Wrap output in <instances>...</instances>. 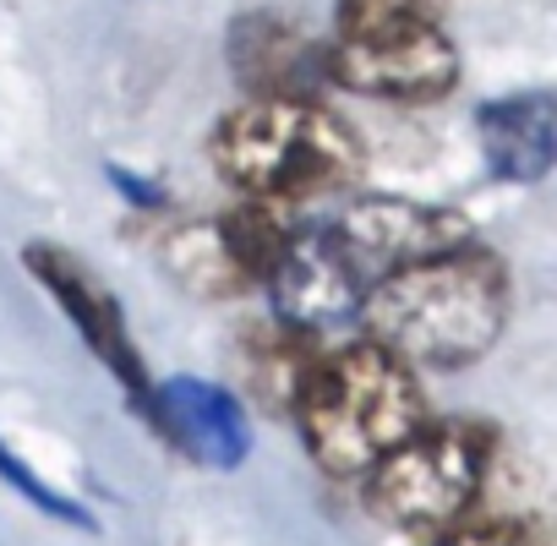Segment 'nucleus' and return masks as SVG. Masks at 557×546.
<instances>
[{"instance_id":"obj_8","label":"nucleus","mask_w":557,"mask_h":546,"mask_svg":"<svg viewBox=\"0 0 557 546\" xmlns=\"http://www.w3.org/2000/svg\"><path fill=\"white\" fill-rule=\"evenodd\" d=\"M262 285L273 301V323L301 339L350 328V323H361V307H367L361 273L345 262V251L329 240V229H296Z\"/></svg>"},{"instance_id":"obj_12","label":"nucleus","mask_w":557,"mask_h":546,"mask_svg":"<svg viewBox=\"0 0 557 546\" xmlns=\"http://www.w3.org/2000/svg\"><path fill=\"white\" fill-rule=\"evenodd\" d=\"M159 268L186 296H202V301H224V296H240L251 285L246 268L230 251V240H224L219 219H186V224L164 229L159 235Z\"/></svg>"},{"instance_id":"obj_9","label":"nucleus","mask_w":557,"mask_h":546,"mask_svg":"<svg viewBox=\"0 0 557 546\" xmlns=\"http://www.w3.org/2000/svg\"><path fill=\"white\" fill-rule=\"evenodd\" d=\"M153 432L208 470H240L251 454L246 405L208 377H164L153 383Z\"/></svg>"},{"instance_id":"obj_10","label":"nucleus","mask_w":557,"mask_h":546,"mask_svg":"<svg viewBox=\"0 0 557 546\" xmlns=\"http://www.w3.org/2000/svg\"><path fill=\"white\" fill-rule=\"evenodd\" d=\"M224 55L251 99H312V83H323V50L285 12H240Z\"/></svg>"},{"instance_id":"obj_11","label":"nucleus","mask_w":557,"mask_h":546,"mask_svg":"<svg viewBox=\"0 0 557 546\" xmlns=\"http://www.w3.org/2000/svg\"><path fill=\"white\" fill-rule=\"evenodd\" d=\"M475 132H481L486 170L503 186H535L557 164V99L546 88L486 99L475 115Z\"/></svg>"},{"instance_id":"obj_5","label":"nucleus","mask_w":557,"mask_h":546,"mask_svg":"<svg viewBox=\"0 0 557 546\" xmlns=\"http://www.w3.org/2000/svg\"><path fill=\"white\" fill-rule=\"evenodd\" d=\"M492 470V432L475 421H426L377 470H367V502L394 530L459 524Z\"/></svg>"},{"instance_id":"obj_13","label":"nucleus","mask_w":557,"mask_h":546,"mask_svg":"<svg viewBox=\"0 0 557 546\" xmlns=\"http://www.w3.org/2000/svg\"><path fill=\"white\" fill-rule=\"evenodd\" d=\"M323 356H312V339L290 334V328H278V323H262L246 334L240 345V367H246V388L262 410L273 415H296L312 372H318Z\"/></svg>"},{"instance_id":"obj_1","label":"nucleus","mask_w":557,"mask_h":546,"mask_svg":"<svg viewBox=\"0 0 557 546\" xmlns=\"http://www.w3.org/2000/svg\"><path fill=\"white\" fill-rule=\"evenodd\" d=\"M508 323V268L475 240L405 268L367 290L361 328L410 372H459L481 361Z\"/></svg>"},{"instance_id":"obj_4","label":"nucleus","mask_w":557,"mask_h":546,"mask_svg":"<svg viewBox=\"0 0 557 546\" xmlns=\"http://www.w3.org/2000/svg\"><path fill=\"white\" fill-rule=\"evenodd\" d=\"M323 83L388 104L448 99L459 88V50L443 34V0H339Z\"/></svg>"},{"instance_id":"obj_7","label":"nucleus","mask_w":557,"mask_h":546,"mask_svg":"<svg viewBox=\"0 0 557 546\" xmlns=\"http://www.w3.org/2000/svg\"><path fill=\"white\" fill-rule=\"evenodd\" d=\"M23 268L45 285V296L66 312V323L77 328V339L104 361V372L126 388V399L137 405V415L153 426V377H148V361H143V350H137V339L126 328V312L110 296V285L99 280V273L77 251H66L55 240H28L23 246Z\"/></svg>"},{"instance_id":"obj_3","label":"nucleus","mask_w":557,"mask_h":546,"mask_svg":"<svg viewBox=\"0 0 557 546\" xmlns=\"http://www.w3.org/2000/svg\"><path fill=\"white\" fill-rule=\"evenodd\" d=\"M426 421H432V410H426L416 372L405 361H394L388 350H377L372 339L323 356L296 405L301 443L329 475L377 470Z\"/></svg>"},{"instance_id":"obj_6","label":"nucleus","mask_w":557,"mask_h":546,"mask_svg":"<svg viewBox=\"0 0 557 546\" xmlns=\"http://www.w3.org/2000/svg\"><path fill=\"white\" fill-rule=\"evenodd\" d=\"M329 240L345 251V262L361 273V285H383L405 268H421L432 257H448L475 240L470 213L421 202V197H361L345 202L334 224H323Z\"/></svg>"},{"instance_id":"obj_2","label":"nucleus","mask_w":557,"mask_h":546,"mask_svg":"<svg viewBox=\"0 0 557 546\" xmlns=\"http://www.w3.org/2000/svg\"><path fill=\"white\" fill-rule=\"evenodd\" d=\"M208 153L246 202L273 208L334 197L367 170V142L323 99H246L219 121Z\"/></svg>"},{"instance_id":"obj_14","label":"nucleus","mask_w":557,"mask_h":546,"mask_svg":"<svg viewBox=\"0 0 557 546\" xmlns=\"http://www.w3.org/2000/svg\"><path fill=\"white\" fill-rule=\"evenodd\" d=\"M0 481H7V486H12L23 502H34L39 513H50L55 524H72V530H83V535H99V519H94L83 502L61 497V492H55L45 475H34V470H28V464H23V459L7 448V443H0Z\"/></svg>"},{"instance_id":"obj_15","label":"nucleus","mask_w":557,"mask_h":546,"mask_svg":"<svg viewBox=\"0 0 557 546\" xmlns=\"http://www.w3.org/2000/svg\"><path fill=\"white\" fill-rule=\"evenodd\" d=\"M443 546H552V541L530 519H470V524H454Z\"/></svg>"},{"instance_id":"obj_16","label":"nucleus","mask_w":557,"mask_h":546,"mask_svg":"<svg viewBox=\"0 0 557 546\" xmlns=\"http://www.w3.org/2000/svg\"><path fill=\"white\" fill-rule=\"evenodd\" d=\"M104 175H110V186L126 191L137 208H170V191H164V186H153V181H143V175H132V170H121V164H110Z\"/></svg>"}]
</instances>
